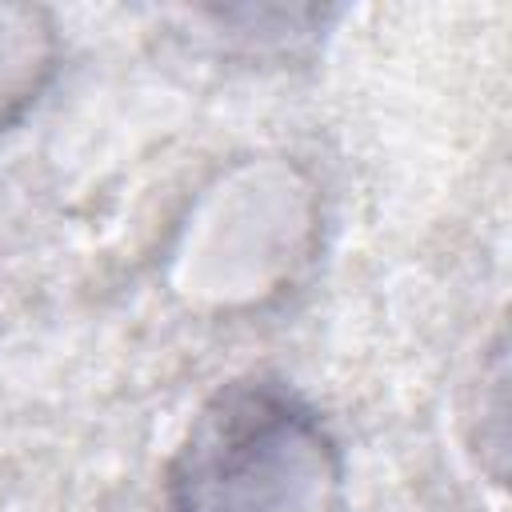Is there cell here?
Masks as SVG:
<instances>
[{"instance_id":"1","label":"cell","mask_w":512,"mask_h":512,"mask_svg":"<svg viewBox=\"0 0 512 512\" xmlns=\"http://www.w3.org/2000/svg\"><path fill=\"white\" fill-rule=\"evenodd\" d=\"M340 452L320 412L280 380H232L192 416L168 472V512H336Z\"/></svg>"},{"instance_id":"2","label":"cell","mask_w":512,"mask_h":512,"mask_svg":"<svg viewBox=\"0 0 512 512\" xmlns=\"http://www.w3.org/2000/svg\"><path fill=\"white\" fill-rule=\"evenodd\" d=\"M56 68V32L48 12L0 4V132L16 124Z\"/></svg>"}]
</instances>
